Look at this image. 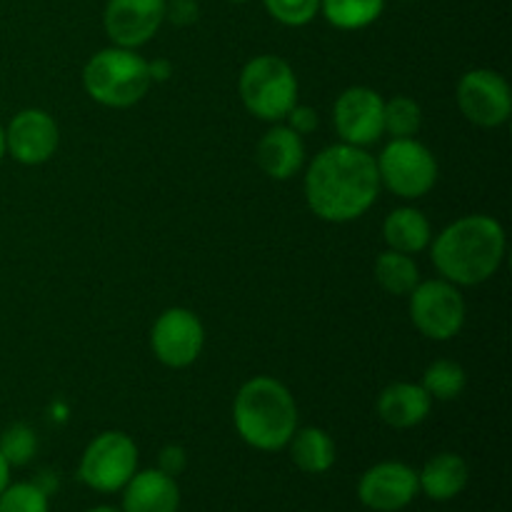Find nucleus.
<instances>
[{"mask_svg":"<svg viewBox=\"0 0 512 512\" xmlns=\"http://www.w3.org/2000/svg\"><path fill=\"white\" fill-rule=\"evenodd\" d=\"M138 470V445L120 430L100 433L80 458V480L98 493H115Z\"/></svg>","mask_w":512,"mask_h":512,"instance_id":"6e6552de","label":"nucleus"},{"mask_svg":"<svg viewBox=\"0 0 512 512\" xmlns=\"http://www.w3.org/2000/svg\"><path fill=\"white\" fill-rule=\"evenodd\" d=\"M125 512H178L180 490L175 478L163 470H143L125 483Z\"/></svg>","mask_w":512,"mask_h":512,"instance_id":"dca6fc26","label":"nucleus"},{"mask_svg":"<svg viewBox=\"0 0 512 512\" xmlns=\"http://www.w3.org/2000/svg\"><path fill=\"white\" fill-rule=\"evenodd\" d=\"M35 450H38V438H35V430L30 425L15 423L0 435V455H3L10 468L28 465L33 460Z\"/></svg>","mask_w":512,"mask_h":512,"instance_id":"393cba45","label":"nucleus"},{"mask_svg":"<svg viewBox=\"0 0 512 512\" xmlns=\"http://www.w3.org/2000/svg\"><path fill=\"white\" fill-rule=\"evenodd\" d=\"M470 480V468L465 458L455 453H440L425 463L423 473H418L420 490L430 500H453L465 490Z\"/></svg>","mask_w":512,"mask_h":512,"instance_id":"a211bd4d","label":"nucleus"},{"mask_svg":"<svg viewBox=\"0 0 512 512\" xmlns=\"http://www.w3.org/2000/svg\"><path fill=\"white\" fill-rule=\"evenodd\" d=\"M255 160L260 170L273 180H290L300 173L305 163L303 135L290 130L288 125H273L255 148Z\"/></svg>","mask_w":512,"mask_h":512,"instance_id":"2eb2a0df","label":"nucleus"},{"mask_svg":"<svg viewBox=\"0 0 512 512\" xmlns=\"http://www.w3.org/2000/svg\"><path fill=\"white\" fill-rule=\"evenodd\" d=\"M288 448L293 463L308 475L328 473L335 463V443L323 428L295 430Z\"/></svg>","mask_w":512,"mask_h":512,"instance_id":"aec40b11","label":"nucleus"},{"mask_svg":"<svg viewBox=\"0 0 512 512\" xmlns=\"http://www.w3.org/2000/svg\"><path fill=\"white\" fill-rule=\"evenodd\" d=\"M158 465V470H163L165 475L175 478V475L183 473L185 465H188V453H185L180 445H165L158 455Z\"/></svg>","mask_w":512,"mask_h":512,"instance_id":"c85d7f7f","label":"nucleus"},{"mask_svg":"<svg viewBox=\"0 0 512 512\" xmlns=\"http://www.w3.org/2000/svg\"><path fill=\"white\" fill-rule=\"evenodd\" d=\"M150 85L148 60L130 48L100 50L83 68L85 93L105 108H133L148 95Z\"/></svg>","mask_w":512,"mask_h":512,"instance_id":"20e7f679","label":"nucleus"},{"mask_svg":"<svg viewBox=\"0 0 512 512\" xmlns=\"http://www.w3.org/2000/svg\"><path fill=\"white\" fill-rule=\"evenodd\" d=\"M375 280L380 288L390 295H410L415 285L420 283V270L413 255L398 253V250H385L375 258Z\"/></svg>","mask_w":512,"mask_h":512,"instance_id":"412c9836","label":"nucleus"},{"mask_svg":"<svg viewBox=\"0 0 512 512\" xmlns=\"http://www.w3.org/2000/svg\"><path fill=\"white\" fill-rule=\"evenodd\" d=\"M385 0H320V13L333 28L360 30L383 15Z\"/></svg>","mask_w":512,"mask_h":512,"instance_id":"4be33fe9","label":"nucleus"},{"mask_svg":"<svg viewBox=\"0 0 512 512\" xmlns=\"http://www.w3.org/2000/svg\"><path fill=\"white\" fill-rule=\"evenodd\" d=\"M375 158L365 148L335 143L320 150L305 173V200L328 223H350L368 213L380 193Z\"/></svg>","mask_w":512,"mask_h":512,"instance_id":"f257e3e1","label":"nucleus"},{"mask_svg":"<svg viewBox=\"0 0 512 512\" xmlns=\"http://www.w3.org/2000/svg\"><path fill=\"white\" fill-rule=\"evenodd\" d=\"M240 100L250 115L280 123L298 105V78L280 55H258L240 73Z\"/></svg>","mask_w":512,"mask_h":512,"instance_id":"39448f33","label":"nucleus"},{"mask_svg":"<svg viewBox=\"0 0 512 512\" xmlns=\"http://www.w3.org/2000/svg\"><path fill=\"white\" fill-rule=\"evenodd\" d=\"M205 345V328L188 308H168L158 315L150 330V348L165 368L183 370L200 358Z\"/></svg>","mask_w":512,"mask_h":512,"instance_id":"1a4fd4ad","label":"nucleus"},{"mask_svg":"<svg viewBox=\"0 0 512 512\" xmlns=\"http://www.w3.org/2000/svg\"><path fill=\"white\" fill-rule=\"evenodd\" d=\"M285 120H288V128L295 130L298 135H308L318 128V113H315L313 108H308V105H295V108L285 115Z\"/></svg>","mask_w":512,"mask_h":512,"instance_id":"c756f323","label":"nucleus"},{"mask_svg":"<svg viewBox=\"0 0 512 512\" xmlns=\"http://www.w3.org/2000/svg\"><path fill=\"white\" fill-rule=\"evenodd\" d=\"M10 485V465L5 463V458L0 455V493Z\"/></svg>","mask_w":512,"mask_h":512,"instance_id":"2f4dec72","label":"nucleus"},{"mask_svg":"<svg viewBox=\"0 0 512 512\" xmlns=\"http://www.w3.org/2000/svg\"><path fill=\"white\" fill-rule=\"evenodd\" d=\"M3 155H5V130L0 128V160H3Z\"/></svg>","mask_w":512,"mask_h":512,"instance_id":"473e14b6","label":"nucleus"},{"mask_svg":"<svg viewBox=\"0 0 512 512\" xmlns=\"http://www.w3.org/2000/svg\"><path fill=\"white\" fill-rule=\"evenodd\" d=\"M148 70H150V80H153V83H165V80L173 75V63L165 58H158V60H153V63H148Z\"/></svg>","mask_w":512,"mask_h":512,"instance_id":"7c9ffc66","label":"nucleus"},{"mask_svg":"<svg viewBox=\"0 0 512 512\" xmlns=\"http://www.w3.org/2000/svg\"><path fill=\"white\" fill-rule=\"evenodd\" d=\"M60 130L53 115L40 108H25L5 128V153L23 165H43L55 155Z\"/></svg>","mask_w":512,"mask_h":512,"instance_id":"ddd939ff","label":"nucleus"},{"mask_svg":"<svg viewBox=\"0 0 512 512\" xmlns=\"http://www.w3.org/2000/svg\"><path fill=\"white\" fill-rule=\"evenodd\" d=\"M270 18L288 28L308 25L320 13V0H263Z\"/></svg>","mask_w":512,"mask_h":512,"instance_id":"bb28decb","label":"nucleus"},{"mask_svg":"<svg viewBox=\"0 0 512 512\" xmlns=\"http://www.w3.org/2000/svg\"><path fill=\"white\" fill-rule=\"evenodd\" d=\"M0 512H48V493L35 483H15L0 493Z\"/></svg>","mask_w":512,"mask_h":512,"instance_id":"a878e982","label":"nucleus"},{"mask_svg":"<svg viewBox=\"0 0 512 512\" xmlns=\"http://www.w3.org/2000/svg\"><path fill=\"white\" fill-rule=\"evenodd\" d=\"M433 263L453 285H480L500 270L508 248L505 230L493 215H465L435 235Z\"/></svg>","mask_w":512,"mask_h":512,"instance_id":"f03ea898","label":"nucleus"},{"mask_svg":"<svg viewBox=\"0 0 512 512\" xmlns=\"http://www.w3.org/2000/svg\"><path fill=\"white\" fill-rule=\"evenodd\" d=\"M230 3H248V0H230Z\"/></svg>","mask_w":512,"mask_h":512,"instance_id":"f704fd0d","label":"nucleus"},{"mask_svg":"<svg viewBox=\"0 0 512 512\" xmlns=\"http://www.w3.org/2000/svg\"><path fill=\"white\" fill-rule=\"evenodd\" d=\"M420 385L430 395V400L448 403V400L463 395V390L468 388V375H465L463 365L455 363V360H435L433 365H428Z\"/></svg>","mask_w":512,"mask_h":512,"instance_id":"5701e85b","label":"nucleus"},{"mask_svg":"<svg viewBox=\"0 0 512 512\" xmlns=\"http://www.w3.org/2000/svg\"><path fill=\"white\" fill-rule=\"evenodd\" d=\"M383 125L390 138H415L423 128V110L408 95H395L385 100Z\"/></svg>","mask_w":512,"mask_h":512,"instance_id":"b1692460","label":"nucleus"},{"mask_svg":"<svg viewBox=\"0 0 512 512\" xmlns=\"http://www.w3.org/2000/svg\"><path fill=\"white\" fill-rule=\"evenodd\" d=\"M458 108L480 128H498L512 115V90L508 80L488 68H475L460 78Z\"/></svg>","mask_w":512,"mask_h":512,"instance_id":"9d476101","label":"nucleus"},{"mask_svg":"<svg viewBox=\"0 0 512 512\" xmlns=\"http://www.w3.org/2000/svg\"><path fill=\"white\" fill-rule=\"evenodd\" d=\"M233 423L250 448L273 453L288 448L290 438L298 430V405L280 380L258 375L235 395Z\"/></svg>","mask_w":512,"mask_h":512,"instance_id":"7ed1b4c3","label":"nucleus"},{"mask_svg":"<svg viewBox=\"0 0 512 512\" xmlns=\"http://www.w3.org/2000/svg\"><path fill=\"white\" fill-rule=\"evenodd\" d=\"M200 18V5L198 0H170L165 3V20H170L178 28H188L195 25Z\"/></svg>","mask_w":512,"mask_h":512,"instance_id":"cd10ccee","label":"nucleus"},{"mask_svg":"<svg viewBox=\"0 0 512 512\" xmlns=\"http://www.w3.org/2000/svg\"><path fill=\"white\" fill-rule=\"evenodd\" d=\"M465 300L458 285L445 278L425 280L410 293V320L430 340H453L465 325Z\"/></svg>","mask_w":512,"mask_h":512,"instance_id":"0eeeda50","label":"nucleus"},{"mask_svg":"<svg viewBox=\"0 0 512 512\" xmlns=\"http://www.w3.org/2000/svg\"><path fill=\"white\" fill-rule=\"evenodd\" d=\"M88 512H118V510H113V508H93V510H88Z\"/></svg>","mask_w":512,"mask_h":512,"instance_id":"72a5a7b5","label":"nucleus"},{"mask_svg":"<svg viewBox=\"0 0 512 512\" xmlns=\"http://www.w3.org/2000/svg\"><path fill=\"white\" fill-rule=\"evenodd\" d=\"M418 493V473L398 460L373 465L370 470H365L358 483L360 503L378 512H398L408 508Z\"/></svg>","mask_w":512,"mask_h":512,"instance_id":"4468645a","label":"nucleus"},{"mask_svg":"<svg viewBox=\"0 0 512 512\" xmlns=\"http://www.w3.org/2000/svg\"><path fill=\"white\" fill-rule=\"evenodd\" d=\"M165 3L168 0H108L103 13L105 33L118 48H140L165 23Z\"/></svg>","mask_w":512,"mask_h":512,"instance_id":"f8f14e48","label":"nucleus"},{"mask_svg":"<svg viewBox=\"0 0 512 512\" xmlns=\"http://www.w3.org/2000/svg\"><path fill=\"white\" fill-rule=\"evenodd\" d=\"M383 238L390 250H398L405 255H418L430 248L433 240V228L425 218L423 210L418 208H395L388 213L383 223Z\"/></svg>","mask_w":512,"mask_h":512,"instance_id":"6ab92c4d","label":"nucleus"},{"mask_svg":"<svg viewBox=\"0 0 512 512\" xmlns=\"http://www.w3.org/2000/svg\"><path fill=\"white\" fill-rule=\"evenodd\" d=\"M383 108L385 100L373 88L353 85V88L343 90L333 105V120L340 143L355 145V148H368V145L378 143L385 135Z\"/></svg>","mask_w":512,"mask_h":512,"instance_id":"9b49d317","label":"nucleus"},{"mask_svg":"<svg viewBox=\"0 0 512 512\" xmlns=\"http://www.w3.org/2000/svg\"><path fill=\"white\" fill-rule=\"evenodd\" d=\"M430 408H433V400L418 383H393L378 398L380 420L398 430L423 423L430 415Z\"/></svg>","mask_w":512,"mask_h":512,"instance_id":"f3484780","label":"nucleus"},{"mask_svg":"<svg viewBox=\"0 0 512 512\" xmlns=\"http://www.w3.org/2000/svg\"><path fill=\"white\" fill-rule=\"evenodd\" d=\"M380 185L403 200H418L438 183V160L433 150L415 138H393L375 158Z\"/></svg>","mask_w":512,"mask_h":512,"instance_id":"423d86ee","label":"nucleus"}]
</instances>
